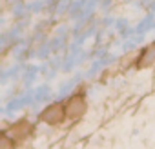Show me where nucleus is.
<instances>
[{"instance_id":"nucleus-1","label":"nucleus","mask_w":155,"mask_h":149,"mask_svg":"<svg viewBox=\"0 0 155 149\" xmlns=\"http://www.w3.org/2000/svg\"><path fill=\"white\" fill-rule=\"evenodd\" d=\"M64 109H62V106H51V107H48L44 113H42V120L44 122H48V124H60L62 120H64Z\"/></svg>"},{"instance_id":"nucleus-2","label":"nucleus","mask_w":155,"mask_h":149,"mask_svg":"<svg viewBox=\"0 0 155 149\" xmlns=\"http://www.w3.org/2000/svg\"><path fill=\"white\" fill-rule=\"evenodd\" d=\"M84 111H86V104H84L82 98H71V102L68 104L66 115L71 116V118H79V116H82Z\"/></svg>"}]
</instances>
